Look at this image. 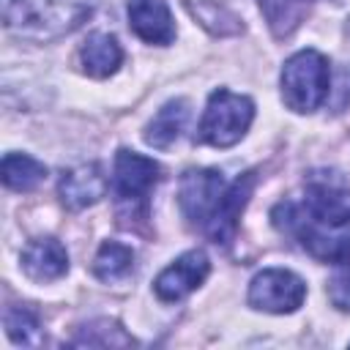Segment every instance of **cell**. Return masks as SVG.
Masks as SVG:
<instances>
[{"label": "cell", "mask_w": 350, "mask_h": 350, "mask_svg": "<svg viewBox=\"0 0 350 350\" xmlns=\"http://www.w3.org/2000/svg\"><path fill=\"white\" fill-rule=\"evenodd\" d=\"M19 265L33 282H55L68 271V252L57 238H33L22 249Z\"/></svg>", "instance_id": "12"}, {"label": "cell", "mask_w": 350, "mask_h": 350, "mask_svg": "<svg viewBox=\"0 0 350 350\" xmlns=\"http://www.w3.org/2000/svg\"><path fill=\"white\" fill-rule=\"evenodd\" d=\"M211 273V260L202 249H189L183 252L178 260H172L153 282V293L172 304V301H180L186 298L191 290H197Z\"/></svg>", "instance_id": "8"}, {"label": "cell", "mask_w": 350, "mask_h": 350, "mask_svg": "<svg viewBox=\"0 0 350 350\" xmlns=\"http://www.w3.org/2000/svg\"><path fill=\"white\" fill-rule=\"evenodd\" d=\"M98 0H3V25L27 41H55L88 22Z\"/></svg>", "instance_id": "2"}, {"label": "cell", "mask_w": 350, "mask_h": 350, "mask_svg": "<svg viewBox=\"0 0 350 350\" xmlns=\"http://www.w3.org/2000/svg\"><path fill=\"white\" fill-rule=\"evenodd\" d=\"M186 120H189V101L186 98H172L167 101L156 115L153 120L145 126V142L150 148H170L186 129Z\"/></svg>", "instance_id": "14"}, {"label": "cell", "mask_w": 350, "mask_h": 350, "mask_svg": "<svg viewBox=\"0 0 350 350\" xmlns=\"http://www.w3.org/2000/svg\"><path fill=\"white\" fill-rule=\"evenodd\" d=\"M46 178V167L27 153H5L3 156V183L11 191H33Z\"/></svg>", "instance_id": "17"}, {"label": "cell", "mask_w": 350, "mask_h": 350, "mask_svg": "<svg viewBox=\"0 0 350 350\" xmlns=\"http://www.w3.org/2000/svg\"><path fill=\"white\" fill-rule=\"evenodd\" d=\"M254 120V101L243 93L216 88L208 96L205 112L197 126V139L211 148H232L241 142Z\"/></svg>", "instance_id": "4"}, {"label": "cell", "mask_w": 350, "mask_h": 350, "mask_svg": "<svg viewBox=\"0 0 350 350\" xmlns=\"http://www.w3.org/2000/svg\"><path fill=\"white\" fill-rule=\"evenodd\" d=\"M347 30H350V25H347Z\"/></svg>", "instance_id": "23"}, {"label": "cell", "mask_w": 350, "mask_h": 350, "mask_svg": "<svg viewBox=\"0 0 350 350\" xmlns=\"http://www.w3.org/2000/svg\"><path fill=\"white\" fill-rule=\"evenodd\" d=\"M320 0H257L271 33L276 38H287L290 33L298 30V25L309 16V11Z\"/></svg>", "instance_id": "15"}, {"label": "cell", "mask_w": 350, "mask_h": 350, "mask_svg": "<svg viewBox=\"0 0 350 350\" xmlns=\"http://www.w3.org/2000/svg\"><path fill=\"white\" fill-rule=\"evenodd\" d=\"M282 98L293 112H314L328 101L331 93V63L317 49H301L284 60L282 77Z\"/></svg>", "instance_id": "3"}, {"label": "cell", "mask_w": 350, "mask_h": 350, "mask_svg": "<svg viewBox=\"0 0 350 350\" xmlns=\"http://www.w3.org/2000/svg\"><path fill=\"white\" fill-rule=\"evenodd\" d=\"M161 178V167L129 148H120L115 153V167H112V191L118 200V211L123 219H137L148 213V197L153 186Z\"/></svg>", "instance_id": "5"}, {"label": "cell", "mask_w": 350, "mask_h": 350, "mask_svg": "<svg viewBox=\"0 0 350 350\" xmlns=\"http://www.w3.org/2000/svg\"><path fill=\"white\" fill-rule=\"evenodd\" d=\"M186 8H189V14H191L202 27H208V30L216 33V36H230V33L243 30L241 19H238L230 8H224V5H219V3H213V0H186Z\"/></svg>", "instance_id": "19"}, {"label": "cell", "mask_w": 350, "mask_h": 350, "mask_svg": "<svg viewBox=\"0 0 350 350\" xmlns=\"http://www.w3.org/2000/svg\"><path fill=\"white\" fill-rule=\"evenodd\" d=\"M254 183H257V175L254 172H243L238 175L232 183H227V191L213 213V219L208 221L205 227V235L216 243V246H230L235 241V232H238V219L254 191Z\"/></svg>", "instance_id": "9"}, {"label": "cell", "mask_w": 350, "mask_h": 350, "mask_svg": "<svg viewBox=\"0 0 350 350\" xmlns=\"http://www.w3.org/2000/svg\"><path fill=\"white\" fill-rule=\"evenodd\" d=\"M328 298L336 309L350 312V254L334 262V273L328 279Z\"/></svg>", "instance_id": "21"}, {"label": "cell", "mask_w": 350, "mask_h": 350, "mask_svg": "<svg viewBox=\"0 0 350 350\" xmlns=\"http://www.w3.org/2000/svg\"><path fill=\"white\" fill-rule=\"evenodd\" d=\"M68 345H77V347H129L134 345V339L115 323V320H107V317H98V320H90L88 325H82L71 339Z\"/></svg>", "instance_id": "18"}, {"label": "cell", "mask_w": 350, "mask_h": 350, "mask_svg": "<svg viewBox=\"0 0 350 350\" xmlns=\"http://www.w3.org/2000/svg\"><path fill=\"white\" fill-rule=\"evenodd\" d=\"M96 279L107 284H118L134 273V249L120 241H104L93 257Z\"/></svg>", "instance_id": "16"}, {"label": "cell", "mask_w": 350, "mask_h": 350, "mask_svg": "<svg viewBox=\"0 0 350 350\" xmlns=\"http://www.w3.org/2000/svg\"><path fill=\"white\" fill-rule=\"evenodd\" d=\"M224 191H227V180H224V175L219 170H211V167L186 170L180 175V183H178L180 213L186 216L189 224L205 230L208 221L213 219Z\"/></svg>", "instance_id": "6"}, {"label": "cell", "mask_w": 350, "mask_h": 350, "mask_svg": "<svg viewBox=\"0 0 350 350\" xmlns=\"http://www.w3.org/2000/svg\"><path fill=\"white\" fill-rule=\"evenodd\" d=\"M129 25L145 44L167 46L175 41V22L164 0H129Z\"/></svg>", "instance_id": "11"}, {"label": "cell", "mask_w": 350, "mask_h": 350, "mask_svg": "<svg viewBox=\"0 0 350 350\" xmlns=\"http://www.w3.org/2000/svg\"><path fill=\"white\" fill-rule=\"evenodd\" d=\"M79 63L96 79L112 77L123 63V46L109 33H90L79 46Z\"/></svg>", "instance_id": "13"}, {"label": "cell", "mask_w": 350, "mask_h": 350, "mask_svg": "<svg viewBox=\"0 0 350 350\" xmlns=\"http://www.w3.org/2000/svg\"><path fill=\"white\" fill-rule=\"evenodd\" d=\"M331 90H342V96L334 101V109H336V112H339V109H345V107L350 104V66H347V68H342L339 82H336V88H331Z\"/></svg>", "instance_id": "22"}, {"label": "cell", "mask_w": 350, "mask_h": 350, "mask_svg": "<svg viewBox=\"0 0 350 350\" xmlns=\"http://www.w3.org/2000/svg\"><path fill=\"white\" fill-rule=\"evenodd\" d=\"M3 323H5V334L14 345L38 347L44 342L41 323H38L36 312H30L27 306H8L5 314H3Z\"/></svg>", "instance_id": "20"}, {"label": "cell", "mask_w": 350, "mask_h": 350, "mask_svg": "<svg viewBox=\"0 0 350 350\" xmlns=\"http://www.w3.org/2000/svg\"><path fill=\"white\" fill-rule=\"evenodd\" d=\"M107 186H109V180H107L101 164L90 161V164H77L71 170H63L60 180H57V194L68 211H82V208L98 202L107 194Z\"/></svg>", "instance_id": "10"}, {"label": "cell", "mask_w": 350, "mask_h": 350, "mask_svg": "<svg viewBox=\"0 0 350 350\" xmlns=\"http://www.w3.org/2000/svg\"><path fill=\"white\" fill-rule=\"evenodd\" d=\"M249 306L268 314H290L306 298V284L287 268H262L249 282Z\"/></svg>", "instance_id": "7"}, {"label": "cell", "mask_w": 350, "mask_h": 350, "mask_svg": "<svg viewBox=\"0 0 350 350\" xmlns=\"http://www.w3.org/2000/svg\"><path fill=\"white\" fill-rule=\"evenodd\" d=\"M271 216L320 262L334 265L350 254V183L336 170H312L304 200L279 202Z\"/></svg>", "instance_id": "1"}]
</instances>
